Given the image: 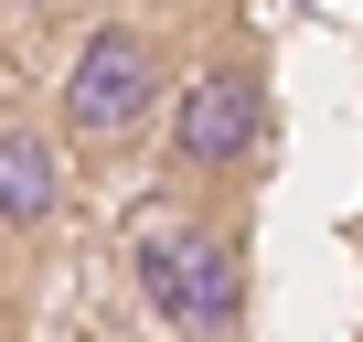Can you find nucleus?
Wrapping results in <instances>:
<instances>
[{
  "mask_svg": "<svg viewBox=\"0 0 363 342\" xmlns=\"http://www.w3.org/2000/svg\"><path fill=\"white\" fill-rule=\"evenodd\" d=\"M65 225H75V160H65L54 118L0 96V257L43 267L65 246Z\"/></svg>",
  "mask_w": 363,
  "mask_h": 342,
  "instance_id": "4",
  "label": "nucleus"
},
{
  "mask_svg": "<svg viewBox=\"0 0 363 342\" xmlns=\"http://www.w3.org/2000/svg\"><path fill=\"white\" fill-rule=\"evenodd\" d=\"M128 289L171 342H246L257 214L246 204H150L139 236H128Z\"/></svg>",
  "mask_w": 363,
  "mask_h": 342,
  "instance_id": "2",
  "label": "nucleus"
},
{
  "mask_svg": "<svg viewBox=\"0 0 363 342\" xmlns=\"http://www.w3.org/2000/svg\"><path fill=\"white\" fill-rule=\"evenodd\" d=\"M150 139H160V204H257V171H267V139H278L267 54L225 43L203 65H182Z\"/></svg>",
  "mask_w": 363,
  "mask_h": 342,
  "instance_id": "1",
  "label": "nucleus"
},
{
  "mask_svg": "<svg viewBox=\"0 0 363 342\" xmlns=\"http://www.w3.org/2000/svg\"><path fill=\"white\" fill-rule=\"evenodd\" d=\"M171 33L160 22H139V11H96L86 33H75V54H65V75H54V139H65V160L86 171H107V160H128V150H150V128H160V107H171Z\"/></svg>",
  "mask_w": 363,
  "mask_h": 342,
  "instance_id": "3",
  "label": "nucleus"
}]
</instances>
